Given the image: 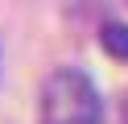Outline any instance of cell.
<instances>
[{
    "label": "cell",
    "mask_w": 128,
    "mask_h": 124,
    "mask_svg": "<svg viewBox=\"0 0 128 124\" xmlns=\"http://www.w3.org/2000/svg\"><path fill=\"white\" fill-rule=\"evenodd\" d=\"M42 124H103V99L91 74L58 66L42 87Z\"/></svg>",
    "instance_id": "obj_1"
},
{
    "label": "cell",
    "mask_w": 128,
    "mask_h": 124,
    "mask_svg": "<svg viewBox=\"0 0 128 124\" xmlns=\"http://www.w3.org/2000/svg\"><path fill=\"white\" fill-rule=\"evenodd\" d=\"M99 41H103V50H108L112 58L128 62V25H103Z\"/></svg>",
    "instance_id": "obj_2"
},
{
    "label": "cell",
    "mask_w": 128,
    "mask_h": 124,
    "mask_svg": "<svg viewBox=\"0 0 128 124\" xmlns=\"http://www.w3.org/2000/svg\"><path fill=\"white\" fill-rule=\"evenodd\" d=\"M120 124H128V99H124V107H120Z\"/></svg>",
    "instance_id": "obj_3"
}]
</instances>
